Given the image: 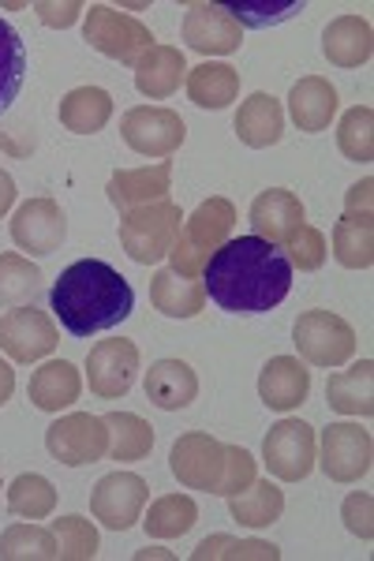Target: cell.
Wrapping results in <instances>:
<instances>
[{"mask_svg": "<svg viewBox=\"0 0 374 561\" xmlns=\"http://www.w3.org/2000/svg\"><path fill=\"white\" fill-rule=\"evenodd\" d=\"M203 288L229 314H267L292 293V262L262 237L225 240L203 270Z\"/></svg>", "mask_w": 374, "mask_h": 561, "instance_id": "6da1fadb", "label": "cell"}, {"mask_svg": "<svg viewBox=\"0 0 374 561\" xmlns=\"http://www.w3.org/2000/svg\"><path fill=\"white\" fill-rule=\"evenodd\" d=\"M49 307L71 337H94L121 325L135 307L132 285L102 259H79L49 288Z\"/></svg>", "mask_w": 374, "mask_h": 561, "instance_id": "7a4b0ae2", "label": "cell"}, {"mask_svg": "<svg viewBox=\"0 0 374 561\" xmlns=\"http://www.w3.org/2000/svg\"><path fill=\"white\" fill-rule=\"evenodd\" d=\"M233 225H236V206L229 198L214 195V198H206V203H199V210L180 225V237L169 251L172 274H180V277L203 274L206 262L214 259V251L229 240Z\"/></svg>", "mask_w": 374, "mask_h": 561, "instance_id": "3957f363", "label": "cell"}, {"mask_svg": "<svg viewBox=\"0 0 374 561\" xmlns=\"http://www.w3.org/2000/svg\"><path fill=\"white\" fill-rule=\"evenodd\" d=\"M180 214L177 203L169 198H158L150 206H139V210L121 217V243L127 251V259L139 262V266H154V262L169 259L172 243L180 237Z\"/></svg>", "mask_w": 374, "mask_h": 561, "instance_id": "277c9868", "label": "cell"}, {"mask_svg": "<svg viewBox=\"0 0 374 561\" xmlns=\"http://www.w3.org/2000/svg\"><path fill=\"white\" fill-rule=\"evenodd\" d=\"M83 38L94 45L102 57L121 60V65L135 68L139 57L154 45L150 26L139 23L135 15H124L109 4H90L87 23H83Z\"/></svg>", "mask_w": 374, "mask_h": 561, "instance_id": "5b68a950", "label": "cell"}, {"mask_svg": "<svg viewBox=\"0 0 374 561\" xmlns=\"http://www.w3.org/2000/svg\"><path fill=\"white\" fill-rule=\"evenodd\" d=\"M292 341H296L299 356L311 367H341L355 352V333L344 319L333 311H307L292 325Z\"/></svg>", "mask_w": 374, "mask_h": 561, "instance_id": "8992f818", "label": "cell"}, {"mask_svg": "<svg viewBox=\"0 0 374 561\" xmlns=\"http://www.w3.org/2000/svg\"><path fill=\"white\" fill-rule=\"evenodd\" d=\"M45 449H49V457L57 465L68 468L94 465V460H102L109 454V427L102 415L71 412L45 431Z\"/></svg>", "mask_w": 374, "mask_h": 561, "instance_id": "52a82bcc", "label": "cell"}, {"mask_svg": "<svg viewBox=\"0 0 374 561\" xmlns=\"http://www.w3.org/2000/svg\"><path fill=\"white\" fill-rule=\"evenodd\" d=\"M374 442L360 423H330L318 438L315 465L322 468L333 483H355L371 472Z\"/></svg>", "mask_w": 374, "mask_h": 561, "instance_id": "ba28073f", "label": "cell"}, {"mask_svg": "<svg viewBox=\"0 0 374 561\" xmlns=\"http://www.w3.org/2000/svg\"><path fill=\"white\" fill-rule=\"evenodd\" d=\"M315 457L318 438L315 427H307L304 420H281L262 442V460H267L270 476H277L281 483H299V479L311 476Z\"/></svg>", "mask_w": 374, "mask_h": 561, "instance_id": "9c48e42d", "label": "cell"}, {"mask_svg": "<svg viewBox=\"0 0 374 561\" xmlns=\"http://www.w3.org/2000/svg\"><path fill=\"white\" fill-rule=\"evenodd\" d=\"M121 135L124 142L143 158H169L184 147L188 128L180 121V113L172 108H158V105H139L132 113H124L121 121Z\"/></svg>", "mask_w": 374, "mask_h": 561, "instance_id": "30bf717a", "label": "cell"}, {"mask_svg": "<svg viewBox=\"0 0 374 561\" xmlns=\"http://www.w3.org/2000/svg\"><path fill=\"white\" fill-rule=\"evenodd\" d=\"M169 468H172V476L180 479V486L214 494L225 472V446L203 431L180 434L169 454Z\"/></svg>", "mask_w": 374, "mask_h": 561, "instance_id": "8fae6325", "label": "cell"}, {"mask_svg": "<svg viewBox=\"0 0 374 561\" xmlns=\"http://www.w3.org/2000/svg\"><path fill=\"white\" fill-rule=\"evenodd\" d=\"M60 345V333L53 319L38 307H15L0 319V352L15 364H38Z\"/></svg>", "mask_w": 374, "mask_h": 561, "instance_id": "7c38bea8", "label": "cell"}, {"mask_svg": "<svg viewBox=\"0 0 374 561\" xmlns=\"http://www.w3.org/2000/svg\"><path fill=\"white\" fill-rule=\"evenodd\" d=\"M146 497H150V486H146L143 476L113 472V476L98 479L94 494H90V513H94V520H102L105 528L127 531L139 520Z\"/></svg>", "mask_w": 374, "mask_h": 561, "instance_id": "4fadbf2b", "label": "cell"}, {"mask_svg": "<svg viewBox=\"0 0 374 561\" xmlns=\"http://www.w3.org/2000/svg\"><path fill=\"white\" fill-rule=\"evenodd\" d=\"M135 375H139V348L132 341L116 337V341H98L87 356V382L90 393L105 397V401H116L127 389L135 386Z\"/></svg>", "mask_w": 374, "mask_h": 561, "instance_id": "5bb4252c", "label": "cell"}, {"mask_svg": "<svg viewBox=\"0 0 374 561\" xmlns=\"http://www.w3.org/2000/svg\"><path fill=\"white\" fill-rule=\"evenodd\" d=\"M68 237V217L53 198H26L12 217V240L26 255H53Z\"/></svg>", "mask_w": 374, "mask_h": 561, "instance_id": "9a60e30c", "label": "cell"}, {"mask_svg": "<svg viewBox=\"0 0 374 561\" xmlns=\"http://www.w3.org/2000/svg\"><path fill=\"white\" fill-rule=\"evenodd\" d=\"M243 31L222 4H191L184 15V42L203 57H225L240 49Z\"/></svg>", "mask_w": 374, "mask_h": 561, "instance_id": "2e32d148", "label": "cell"}, {"mask_svg": "<svg viewBox=\"0 0 374 561\" xmlns=\"http://www.w3.org/2000/svg\"><path fill=\"white\" fill-rule=\"evenodd\" d=\"M172 184V161H158V165H146V169H116L109 176V203L124 214L139 210V206H150L158 198L169 195Z\"/></svg>", "mask_w": 374, "mask_h": 561, "instance_id": "e0dca14e", "label": "cell"}, {"mask_svg": "<svg viewBox=\"0 0 374 561\" xmlns=\"http://www.w3.org/2000/svg\"><path fill=\"white\" fill-rule=\"evenodd\" d=\"M307 393H311V370L299 364V359L277 356V359H270V364L262 367L259 397H262V404H267V409L292 412V409H299V404L307 401Z\"/></svg>", "mask_w": 374, "mask_h": 561, "instance_id": "ac0fdd59", "label": "cell"}, {"mask_svg": "<svg viewBox=\"0 0 374 561\" xmlns=\"http://www.w3.org/2000/svg\"><path fill=\"white\" fill-rule=\"evenodd\" d=\"M184 79H188V60L177 45H150L139 57V65H135V87L150 102L172 98Z\"/></svg>", "mask_w": 374, "mask_h": 561, "instance_id": "d6986e66", "label": "cell"}, {"mask_svg": "<svg viewBox=\"0 0 374 561\" xmlns=\"http://www.w3.org/2000/svg\"><path fill=\"white\" fill-rule=\"evenodd\" d=\"M304 203L296 195L285 192V187H270L251 203V225H254V237L270 240V243H288L292 232L304 225Z\"/></svg>", "mask_w": 374, "mask_h": 561, "instance_id": "ffe728a7", "label": "cell"}, {"mask_svg": "<svg viewBox=\"0 0 374 561\" xmlns=\"http://www.w3.org/2000/svg\"><path fill=\"white\" fill-rule=\"evenodd\" d=\"M143 389H146V401L158 404L161 412H180L199 397V378L180 359H158V364L146 370Z\"/></svg>", "mask_w": 374, "mask_h": 561, "instance_id": "44dd1931", "label": "cell"}, {"mask_svg": "<svg viewBox=\"0 0 374 561\" xmlns=\"http://www.w3.org/2000/svg\"><path fill=\"white\" fill-rule=\"evenodd\" d=\"M322 53L333 68H360L371 60L374 53V31L360 15H341L326 26L322 34Z\"/></svg>", "mask_w": 374, "mask_h": 561, "instance_id": "7402d4cb", "label": "cell"}, {"mask_svg": "<svg viewBox=\"0 0 374 561\" xmlns=\"http://www.w3.org/2000/svg\"><path fill=\"white\" fill-rule=\"evenodd\" d=\"M26 393H31V401L38 412H60V409H71V404L79 401V393H83V378H79L76 364H68V359H53V364L34 370Z\"/></svg>", "mask_w": 374, "mask_h": 561, "instance_id": "603a6c76", "label": "cell"}, {"mask_svg": "<svg viewBox=\"0 0 374 561\" xmlns=\"http://www.w3.org/2000/svg\"><path fill=\"white\" fill-rule=\"evenodd\" d=\"M281 131H285V113H281V102L273 94L259 90L236 113V135L251 150H267L273 142H281Z\"/></svg>", "mask_w": 374, "mask_h": 561, "instance_id": "cb8c5ba5", "label": "cell"}, {"mask_svg": "<svg viewBox=\"0 0 374 561\" xmlns=\"http://www.w3.org/2000/svg\"><path fill=\"white\" fill-rule=\"evenodd\" d=\"M288 113L296 121L299 131H326L337 113V90L330 87V79L322 76H307L292 87L288 94Z\"/></svg>", "mask_w": 374, "mask_h": 561, "instance_id": "d4e9b609", "label": "cell"}, {"mask_svg": "<svg viewBox=\"0 0 374 561\" xmlns=\"http://www.w3.org/2000/svg\"><path fill=\"white\" fill-rule=\"evenodd\" d=\"M326 401H330L333 412L341 415H374V364L371 359H360L349 370H337L326 382Z\"/></svg>", "mask_w": 374, "mask_h": 561, "instance_id": "484cf974", "label": "cell"}, {"mask_svg": "<svg viewBox=\"0 0 374 561\" xmlns=\"http://www.w3.org/2000/svg\"><path fill=\"white\" fill-rule=\"evenodd\" d=\"M150 304L169 319H195L206 304V288L191 277L172 274V270H158L150 280Z\"/></svg>", "mask_w": 374, "mask_h": 561, "instance_id": "4316f807", "label": "cell"}, {"mask_svg": "<svg viewBox=\"0 0 374 561\" xmlns=\"http://www.w3.org/2000/svg\"><path fill=\"white\" fill-rule=\"evenodd\" d=\"M113 116V98L102 87H76L64 94L60 102V124L76 135H94L102 131Z\"/></svg>", "mask_w": 374, "mask_h": 561, "instance_id": "83f0119b", "label": "cell"}, {"mask_svg": "<svg viewBox=\"0 0 374 561\" xmlns=\"http://www.w3.org/2000/svg\"><path fill=\"white\" fill-rule=\"evenodd\" d=\"M240 94V71L229 65H206L191 68L188 71V98L199 108H229Z\"/></svg>", "mask_w": 374, "mask_h": 561, "instance_id": "f1b7e54d", "label": "cell"}, {"mask_svg": "<svg viewBox=\"0 0 374 561\" xmlns=\"http://www.w3.org/2000/svg\"><path fill=\"white\" fill-rule=\"evenodd\" d=\"M229 513L243 528H270V524L281 520V513H285V494H281V486L270 483V479H254L248 491L229 497Z\"/></svg>", "mask_w": 374, "mask_h": 561, "instance_id": "f546056e", "label": "cell"}, {"mask_svg": "<svg viewBox=\"0 0 374 561\" xmlns=\"http://www.w3.org/2000/svg\"><path fill=\"white\" fill-rule=\"evenodd\" d=\"M105 427H109V457H113V460L127 465V460L150 457L154 427L146 420H139V415L113 412V415H105Z\"/></svg>", "mask_w": 374, "mask_h": 561, "instance_id": "4dcf8cb0", "label": "cell"}, {"mask_svg": "<svg viewBox=\"0 0 374 561\" xmlns=\"http://www.w3.org/2000/svg\"><path fill=\"white\" fill-rule=\"evenodd\" d=\"M374 217H349L333 225V255L349 270H367L374 262Z\"/></svg>", "mask_w": 374, "mask_h": 561, "instance_id": "1f68e13d", "label": "cell"}, {"mask_svg": "<svg viewBox=\"0 0 374 561\" xmlns=\"http://www.w3.org/2000/svg\"><path fill=\"white\" fill-rule=\"evenodd\" d=\"M199 520V505L191 502L188 494H166L150 505L146 513L143 528L150 539H177V536H188Z\"/></svg>", "mask_w": 374, "mask_h": 561, "instance_id": "d6a6232c", "label": "cell"}, {"mask_svg": "<svg viewBox=\"0 0 374 561\" xmlns=\"http://www.w3.org/2000/svg\"><path fill=\"white\" fill-rule=\"evenodd\" d=\"M8 510H12V517L23 520H45L57 510V491H53V483L45 476L26 472L12 479V486H8Z\"/></svg>", "mask_w": 374, "mask_h": 561, "instance_id": "836d02e7", "label": "cell"}, {"mask_svg": "<svg viewBox=\"0 0 374 561\" xmlns=\"http://www.w3.org/2000/svg\"><path fill=\"white\" fill-rule=\"evenodd\" d=\"M26 79V49L12 23L0 20V116L12 108Z\"/></svg>", "mask_w": 374, "mask_h": 561, "instance_id": "e575fe53", "label": "cell"}, {"mask_svg": "<svg viewBox=\"0 0 374 561\" xmlns=\"http://www.w3.org/2000/svg\"><path fill=\"white\" fill-rule=\"evenodd\" d=\"M53 558H57V536H53V528L12 524L0 536V561H53Z\"/></svg>", "mask_w": 374, "mask_h": 561, "instance_id": "d590c367", "label": "cell"}, {"mask_svg": "<svg viewBox=\"0 0 374 561\" xmlns=\"http://www.w3.org/2000/svg\"><path fill=\"white\" fill-rule=\"evenodd\" d=\"M42 288V270L23 255H0V307H20Z\"/></svg>", "mask_w": 374, "mask_h": 561, "instance_id": "8d00e7d4", "label": "cell"}, {"mask_svg": "<svg viewBox=\"0 0 374 561\" xmlns=\"http://www.w3.org/2000/svg\"><path fill=\"white\" fill-rule=\"evenodd\" d=\"M337 147L349 161L367 165L374 158V113L371 105H355L341 116V128H337Z\"/></svg>", "mask_w": 374, "mask_h": 561, "instance_id": "74e56055", "label": "cell"}, {"mask_svg": "<svg viewBox=\"0 0 374 561\" xmlns=\"http://www.w3.org/2000/svg\"><path fill=\"white\" fill-rule=\"evenodd\" d=\"M195 561H248V558H259V561H277L281 550L273 547L267 539H233V536H209L191 550Z\"/></svg>", "mask_w": 374, "mask_h": 561, "instance_id": "f35d334b", "label": "cell"}, {"mask_svg": "<svg viewBox=\"0 0 374 561\" xmlns=\"http://www.w3.org/2000/svg\"><path fill=\"white\" fill-rule=\"evenodd\" d=\"M53 536H57L60 561H90L98 554V531H94V524L83 517L53 520Z\"/></svg>", "mask_w": 374, "mask_h": 561, "instance_id": "ab89813d", "label": "cell"}, {"mask_svg": "<svg viewBox=\"0 0 374 561\" xmlns=\"http://www.w3.org/2000/svg\"><path fill=\"white\" fill-rule=\"evenodd\" d=\"M225 12L233 15V23L248 26V31H262V26H277V23H288L296 20L299 12H304V0H281V4H222Z\"/></svg>", "mask_w": 374, "mask_h": 561, "instance_id": "60d3db41", "label": "cell"}, {"mask_svg": "<svg viewBox=\"0 0 374 561\" xmlns=\"http://www.w3.org/2000/svg\"><path fill=\"white\" fill-rule=\"evenodd\" d=\"M281 251H288V262H292V266H299L304 274H311V270H318V266L326 262V251H330V248H326V237H322V232L311 229V225L304 221L296 232H292L288 243H285Z\"/></svg>", "mask_w": 374, "mask_h": 561, "instance_id": "b9f144b4", "label": "cell"}, {"mask_svg": "<svg viewBox=\"0 0 374 561\" xmlns=\"http://www.w3.org/2000/svg\"><path fill=\"white\" fill-rule=\"evenodd\" d=\"M251 483H254V457L240 446H225V472H222V483H217L214 494L233 497V494L248 491Z\"/></svg>", "mask_w": 374, "mask_h": 561, "instance_id": "7bdbcfd3", "label": "cell"}, {"mask_svg": "<svg viewBox=\"0 0 374 561\" xmlns=\"http://www.w3.org/2000/svg\"><path fill=\"white\" fill-rule=\"evenodd\" d=\"M341 517H344V528L352 536H360L363 542L374 539V497L371 494H349L341 505Z\"/></svg>", "mask_w": 374, "mask_h": 561, "instance_id": "ee69618b", "label": "cell"}, {"mask_svg": "<svg viewBox=\"0 0 374 561\" xmlns=\"http://www.w3.org/2000/svg\"><path fill=\"white\" fill-rule=\"evenodd\" d=\"M34 12H38L42 23H49V26H71L79 20V12H83V4H76V0H71V4H45L42 0Z\"/></svg>", "mask_w": 374, "mask_h": 561, "instance_id": "f6af8a7d", "label": "cell"}, {"mask_svg": "<svg viewBox=\"0 0 374 561\" xmlns=\"http://www.w3.org/2000/svg\"><path fill=\"white\" fill-rule=\"evenodd\" d=\"M371 192H374V180H360V184L349 192V198H344V214L371 217Z\"/></svg>", "mask_w": 374, "mask_h": 561, "instance_id": "bcb514c9", "label": "cell"}, {"mask_svg": "<svg viewBox=\"0 0 374 561\" xmlns=\"http://www.w3.org/2000/svg\"><path fill=\"white\" fill-rule=\"evenodd\" d=\"M12 389H15V370L8 359H0V409L12 401Z\"/></svg>", "mask_w": 374, "mask_h": 561, "instance_id": "7dc6e473", "label": "cell"}, {"mask_svg": "<svg viewBox=\"0 0 374 561\" xmlns=\"http://www.w3.org/2000/svg\"><path fill=\"white\" fill-rule=\"evenodd\" d=\"M12 203H15V180L0 169V217H4L8 210H12Z\"/></svg>", "mask_w": 374, "mask_h": 561, "instance_id": "c3c4849f", "label": "cell"}]
</instances>
